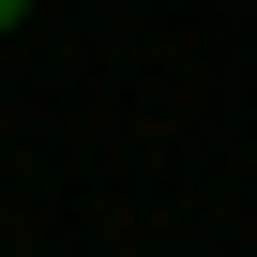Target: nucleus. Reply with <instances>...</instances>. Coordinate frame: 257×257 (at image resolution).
I'll use <instances>...</instances> for the list:
<instances>
[{"label":"nucleus","instance_id":"f257e3e1","mask_svg":"<svg viewBox=\"0 0 257 257\" xmlns=\"http://www.w3.org/2000/svg\"><path fill=\"white\" fill-rule=\"evenodd\" d=\"M16 16H31V0H0V31H16Z\"/></svg>","mask_w":257,"mask_h":257}]
</instances>
